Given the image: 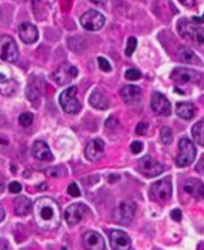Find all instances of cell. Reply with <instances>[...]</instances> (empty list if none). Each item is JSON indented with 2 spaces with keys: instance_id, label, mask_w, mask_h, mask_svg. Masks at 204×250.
Segmentation results:
<instances>
[{
  "instance_id": "1",
  "label": "cell",
  "mask_w": 204,
  "mask_h": 250,
  "mask_svg": "<svg viewBox=\"0 0 204 250\" xmlns=\"http://www.w3.org/2000/svg\"><path fill=\"white\" fill-rule=\"evenodd\" d=\"M36 225L46 232L57 229L62 219V214L58 202L48 196H42L34 202L32 207Z\"/></svg>"
},
{
  "instance_id": "2",
  "label": "cell",
  "mask_w": 204,
  "mask_h": 250,
  "mask_svg": "<svg viewBox=\"0 0 204 250\" xmlns=\"http://www.w3.org/2000/svg\"><path fill=\"white\" fill-rule=\"evenodd\" d=\"M177 30L179 35L185 39H190L199 44H204V27L199 26L195 22L182 18L177 22Z\"/></svg>"
},
{
  "instance_id": "3",
  "label": "cell",
  "mask_w": 204,
  "mask_h": 250,
  "mask_svg": "<svg viewBox=\"0 0 204 250\" xmlns=\"http://www.w3.org/2000/svg\"><path fill=\"white\" fill-rule=\"evenodd\" d=\"M172 195V183L170 178L161 179L153 182L150 189V197L157 203L167 202Z\"/></svg>"
},
{
  "instance_id": "4",
  "label": "cell",
  "mask_w": 204,
  "mask_h": 250,
  "mask_svg": "<svg viewBox=\"0 0 204 250\" xmlns=\"http://www.w3.org/2000/svg\"><path fill=\"white\" fill-rule=\"evenodd\" d=\"M179 154L175 159L176 165L179 168H185V166L190 165L196 157V149L194 147L193 143L185 138L180 140L178 143Z\"/></svg>"
},
{
  "instance_id": "5",
  "label": "cell",
  "mask_w": 204,
  "mask_h": 250,
  "mask_svg": "<svg viewBox=\"0 0 204 250\" xmlns=\"http://www.w3.org/2000/svg\"><path fill=\"white\" fill-rule=\"evenodd\" d=\"M77 87L73 86L64 90L60 95V105L66 114L75 115L81 109V104L77 99Z\"/></svg>"
},
{
  "instance_id": "6",
  "label": "cell",
  "mask_w": 204,
  "mask_h": 250,
  "mask_svg": "<svg viewBox=\"0 0 204 250\" xmlns=\"http://www.w3.org/2000/svg\"><path fill=\"white\" fill-rule=\"evenodd\" d=\"M170 79L179 85L185 84H199L202 80V75L192 69L186 68V67H176L172 70L170 74Z\"/></svg>"
},
{
  "instance_id": "7",
  "label": "cell",
  "mask_w": 204,
  "mask_h": 250,
  "mask_svg": "<svg viewBox=\"0 0 204 250\" xmlns=\"http://www.w3.org/2000/svg\"><path fill=\"white\" fill-rule=\"evenodd\" d=\"M19 58V51L14 39L8 35L0 36V59L14 63Z\"/></svg>"
},
{
  "instance_id": "8",
  "label": "cell",
  "mask_w": 204,
  "mask_h": 250,
  "mask_svg": "<svg viewBox=\"0 0 204 250\" xmlns=\"http://www.w3.org/2000/svg\"><path fill=\"white\" fill-rule=\"evenodd\" d=\"M80 22L82 27L87 31H99L105 25V16L101 12L91 9L82 15Z\"/></svg>"
},
{
  "instance_id": "9",
  "label": "cell",
  "mask_w": 204,
  "mask_h": 250,
  "mask_svg": "<svg viewBox=\"0 0 204 250\" xmlns=\"http://www.w3.org/2000/svg\"><path fill=\"white\" fill-rule=\"evenodd\" d=\"M137 166L139 173L147 178H154L159 176L165 170L163 165L154 161L151 156H145L144 158H141L137 162Z\"/></svg>"
},
{
  "instance_id": "10",
  "label": "cell",
  "mask_w": 204,
  "mask_h": 250,
  "mask_svg": "<svg viewBox=\"0 0 204 250\" xmlns=\"http://www.w3.org/2000/svg\"><path fill=\"white\" fill-rule=\"evenodd\" d=\"M79 75L78 69L70 63L61 64L55 71L53 78L59 86H64L71 83Z\"/></svg>"
},
{
  "instance_id": "11",
  "label": "cell",
  "mask_w": 204,
  "mask_h": 250,
  "mask_svg": "<svg viewBox=\"0 0 204 250\" xmlns=\"http://www.w3.org/2000/svg\"><path fill=\"white\" fill-rule=\"evenodd\" d=\"M88 213L89 208L86 204L82 202H76L67 207L64 216L67 223L70 226H73L83 220L87 216Z\"/></svg>"
},
{
  "instance_id": "12",
  "label": "cell",
  "mask_w": 204,
  "mask_h": 250,
  "mask_svg": "<svg viewBox=\"0 0 204 250\" xmlns=\"http://www.w3.org/2000/svg\"><path fill=\"white\" fill-rule=\"evenodd\" d=\"M136 214V204L133 201H124L115 211L114 219L119 224L127 225L132 222Z\"/></svg>"
},
{
  "instance_id": "13",
  "label": "cell",
  "mask_w": 204,
  "mask_h": 250,
  "mask_svg": "<svg viewBox=\"0 0 204 250\" xmlns=\"http://www.w3.org/2000/svg\"><path fill=\"white\" fill-rule=\"evenodd\" d=\"M153 111L160 116L169 117L171 115V104L161 93L154 92L151 99Z\"/></svg>"
},
{
  "instance_id": "14",
  "label": "cell",
  "mask_w": 204,
  "mask_h": 250,
  "mask_svg": "<svg viewBox=\"0 0 204 250\" xmlns=\"http://www.w3.org/2000/svg\"><path fill=\"white\" fill-rule=\"evenodd\" d=\"M110 243L114 250H130L132 242L128 234L118 229H113L110 232Z\"/></svg>"
},
{
  "instance_id": "15",
  "label": "cell",
  "mask_w": 204,
  "mask_h": 250,
  "mask_svg": "<svg viewBox=\"0 0 204 250\" xmlns=\"http://www.w3.org/2000/svg\"><path fill=\"white\" fill-rule=\"evenodd\" d=\"M105 153V143L101 139H96L91 141L86 147L85 156L87 160L92 162L99 161L104 157Z\"/></svg>"
},
{
  "instance_id": "16",
  "label": "cell",
  "mask_w": 204,
  "mask_h": 250,
  "mask_svg": "<svg viewBox=\"0 0 204 250\" xmlns=\"http://www.w3.org/2000/svg\"><path fill=\"white\" fill-rule=\"evenodd\" d=\"M18 34L25 44H33L39 38V32L36 26L29 22H23L19 25Z\"/></svg>"
},
{
  "instance_id": "17",
  "label": "cell",
  "mask_w": 204,
  "mask_h": 250,
  "mask_svg": "<svg viewBox=\"0 0 204 250\" xmlns=\"http://www.w3.org/2000/svg\"><path fill=\"white\" fill-rule=\"evenodd\" d=\"M183 191L195 199H204V183L200 179H187L183 183Z\"/></svg>"
},
{
  "instance_id": "18",
  "label": "cell",
  "mask_w": 204,
  "mask_h": 250,
  "mask_svg": "<svg viewBox=\"0 0 204 250\" xmlns=\"http://www.w3.org/2000/svg\"><path fill=\"white\" fill-rule=\"evenodd\" d=\"M83 245L88 250H104L105 249V241L97 232H87L83 235Z\"/></svg>"
},
{
  "instance_id": "19",
  "label": "cell",
  "mask_w": 204,
  "mask_h": 250,
  "mask_svg": "<svg viewBox=\"0 0 204 250\" xmlns=\"http://www.w3.org/2000/svg\"><path fill=\"white\" fill-rule=\"evenodd\" d=\"M32 155L35 159L43 161H51L54 159L49 145L43 141H36L33 143Z\"/></svg>"
},
{
  "instance_id": "20",
  "label": "cell",
  "mask_w": 204,
  "mask_h": 250,
  "mask_svg": "<svg viewBox=\"0 0 204 250\" xmlns=\"http://www.w3.org/2000/svg\"><path fill=\"white\" fill-rule=\"evenodd\" d=\"M141 95L142 93L140 88L135 85H127L120 91L121 99L128 105H134V104L138 103L141 99Z\"/></svg>"
},
{
  "instance_id": "21",
  "label": "cell",
  "mask_w": 204,
  "mask_h": 250,
  "mask_svg": "<svg viewBox=\"0 0 204 250\" xmlns=\"http://www.w3.org/2000/svg\"><path fill=\"white\" fill-rule=\"evenodd\" d=\"M32 203L31 200L23 196H17L14 199V212L17 215L25 216L31 213L32 210Z\"/></svg>"
},
{
  "instance_id": "22",
  "label": "cell",
  "mask_w": 204,
  "mask_h": 250,
  "mask_svg": "<svg viewBox=\"0 0 204 250\" xmlns=\"http://www.w3.org/2000/svg\"><path fill=\"white\" fill-rule=\"evenodd\" d=\"M89 103L93 108L98 110H107L109 108V100L100 91H95L92 93L89 99Z\"/></svg>"
},
{
  "instance_id": "23",
  "label": "cell",
  "mask_w": 204,
  "mask_h": 250,
  "mask_svg": "<svg viewBox=\"0 0 204 250\" xmlns=\"http://www.w3.org/2000/svg\"><path fill=\"white\" fill-rule=\"evenodd\" d=\"M176 115L183 120H191L195 114V108L193 104L188 102L177 103L175 108Z\"/></svg>"
},
{
  "instance_id": "24",
  "label": "cell",
  "mask_w": 204,
  "mask_h": 250,
  "mask_svg": "<svg viewBox=\"0 0 204 250\" xmlns=\"http://www.w3.org/2000/svg\"><path fill=\"white\" fill-rule=\"evenodd\" d=\"M178 59L182 63L198 65L199 59L196 54L188 47H180L178 50Z\"/></svg>"
},
{
  "instance_id": "25",
  "label": "cell",
  "mask_w": 204,
  "mask_h": 250,
  "mask_svg": "<svg viewBox=\"0 0 204 250\" xmlns=\"http://www.w3.org/2000/svg\"><path fill=\"white\" fill-rule=\"evenodd\" d=\"M18 84L13 79H4L0 81V93L3 96L11 97L17 93Z\"/></svg>"
},
{
  "instance_id": "26",
  "label": "cell",
  "mask_w": 204,
  "mask_h": 250,
  "mask_svg": "<svg viewBox=\"0 0 204 250\" xmlns=\"http://www.w3.org/2000/svg\"><path fill=\"white\" fill-rule=\"evenodd\" d=\"M191 134L194 141L204 147V121L197 122L191 129Z\"/></svg>"
},
{
  "instance_id": "27",
  "label": "cell",
  "mask_w": 204,
  "mask_h": 250,
  "mask_svg": "<svg viewBox=\"0 0 204 250\" xmlns=\"http://www.w3.org/2000/svg\"><path fill=\"white\" fill-rule=\"evenodd\" d=\"M160 140L165 144H170L173 141L172 131L170 127H163L160 131Z\"/></svg>"
},
{
  "instance_id": "28",
  "label": "cell",
  "mask_w": 204,
  "mask_h": 250,
  "mask_svg": "<svg viewBox=\"0 0 204 250\" xmlns=\"http://www.w3.org/2000/svg\"><path fill=\"white\" fill-rule=\"evenodd\" d=\"M33 119H34L33 114L26 112V113H23L19 116V123L23 127H29L33 123Z\"/></svg>"
},
{
  "instance_id": "29",
  "label": "cell",
  "mask_w": 204,
  "mask_h": 250,
  "mask_svg": "<svg viewBox=\"0 0 204 250\" xmlns=\"http://www.w3.org/2000/svg\"><path fill=\"white\" fill-rule=\"evenodd\" d=\"M136 45H137V40L135 37H130L128 39V42H127V46H126V50H125V54L128 57H131L134 52L136 49Z\"/></svg>"
},
{
  "instance_id": "30",
  "label": "cell",
  "mask_w": 204,
  "mask_h": 250,
  "mask_svg": "<svg viewBox=\"0 0 204 250\" xmlns=\"http://www.w3.org/2000/svg\"><path fill=\"white\" fill-rule=\"evenodd\" d=\"M98 64H99V67L102 71H104L106 73H109V72L112 71V66L110 64V62L104 57H99L98 58Z\"/></svg>"
},
{
  "instance_id": "31",
  "label": "cell",
  "mask_w": 204,
  "mask_h": 250,
  "mask_svg": "<svg viewBox=\"0 0 204 250\" xmlns=\"http://www.w3.org/2000/svg\"><path fill=\"white\" fill-rule=\"evenodd\" d=\"M125 77H126V79H128L130 81H136V80H138L141 77V74H140V72L137 69L132 68V69H129L126 72Z\"/></svg>"
},
{
  "instance_id": "32",
  "label": "cell",
  "mask_w": 204,
  "mask_h": 250,
  "mask_svg": "<svg viewBox=\"0 0 204 250\" xmlns=\"http://www.w3.org/2000/svg\"><path fill=\"white\" fill-rule=\"evenodd\" d=\"M68 194L73 196V197H79L81 196L80 190L77 185L76 182H72L69 186H68Z\"/></svg>"
},
{
  "instance_id": "33",
  "label": "cell",
  "mask_w": 204,
  "mask_h": 250,
  "mask_svg": "<svg viewBox=\"0 0 204 250\" xmlns=\"http://www.w3.org/2000/svg\"><path fill=\"white\" fill-rule=\"evenodd\" d=\"M148 129H149V125L147 123H139L137 126H136V135L138 136H144L147 134L148 132Z\"/></svg>"
},
{
  "instance_id": "34",
  "label": "cell",
  "mask_w": 204,
  "mask_h": 250,
  "mask_svg": "<svg viewBox=\"0 0 204 250\" xmlns=\"http://www.w3.org/2000/svg\"><path fill=\"white\" fill-rule=\"evenodd\" d=\"M63 168L62 166H56V168H52V169H50L49 171H48V173H49V175L51 176V177H64V175H66L67 174V172H64L63 173V171H66V170H63V171H61V172H59L60 170H62Z\"/></svg>"
},
{
  "instance_id": "35",
  "label": "cell",
  "mask_w": 204,
  "mask_h": 250,
  "mask_svg": "<svg viewBox=\"0 0 204 250\" xmlns=\"http://www.w3.org/2000/svg\"><path fill=\"white\" fill-rule=\"evenodd\" d=\"M8 189H9V192L12 193V194H19L20 192L22 191V185L20 184L18 181H12L9 184Z\"/></svg>"
},
{
  "instance_id": "36",
  "label": "cell",
  "mask_w": 204,
  "mask_h": 250,
  "mask_svg": "<svg viewBox=\"0 0 204 250\" xmlns=\"http://www.w3.org/2000/svg\"><path fill=\"white\" fill-rule=\"evenodd\" d=\"M142 149H144V144H142V143H140V142H134L132 144H131V150H132V152L134 153V154H136V155H137V154H139L141 151H142Z\"/></svg>"
},
{
  "instance_id": "37",
  "label": "cell",
  "mask_w": 204,
  "mask_h": 250,
  "mask_svg": "<svg viewBox=\"0 0 204 250\" xmlns=\"http://www.w3.org/2000/svg\"><path fill=\"white\" fill-rule=\"evenodd\" d=\"M170 216L171 218L174 220V221H180L181 218H182V214L180 212V210H178V208H175V210H173L171 213H170Z\"/></svg>"
},
{
  "instance_id": "38",
  "label": "cell",
  "mask_w": 204,
  "mask_h": 250,
  "mask_svg": "<svg viewBox=\"0 0 204 250\" xmlns=\"http://www.w3.org/2000/svg\"><path fill=\"white\" fill-rule=\"evenodd\" d=\"M196 172H198L199 174H204V158H201L200 161H198V163L196 164L195 168Z\"/></svg>"
},
{
  "instance_id": "39",
  "label": "cell",
  "mask_w": 204,
  "mask_h": 250,
  "mask_svg": "<svg viewBox=\"0 0 204 250\" xmlns=\"http://www.w3.org/2000/svg\"><path fill=\"white\" fill-rule=\"evenodd\" d=\"M7 145H8V140L2 136H0V152L3 151Z\"/></svg>"
},
{
  "instance_id": "40",
  "label": "cell",
  "mask_w": 204,
  "mask_h": 250,
  "mask_svg": "<svg viewBox=\"0 0 204 250\" xmlns=\"http://www.w3.org/2000/svg\"><path fill=\"white\" fill-rule=\"evenodd\" d=\"M178 1L187 7H192L195 5V0H178Z\"/></svg>"
},
{
  "instance_id": "41",
  "label": "cell",
  "mask_w": 204,
  "mask_h": 250,
  "mask_svg": "<svg viewBox=\"0 0 204 250\" xmlns=\"http://www.w3.org/2000/svg\"><path fill=\"white\" fill-rule=\"evenodd\" d=\"M118 125V121L116 120V119H114L113 117H111V118H109V120L107 121V123H106V126L108 127V128H115L116 126Z\"/></svg>"
},
{
  "instance_id": "42",
  "label": "cell",
  "mask_w": 204,
  "mask_h": 250,
  "mask_svg": "<svg viewBox=\"0 0 204 250\" xmlns=\"http://www.w3.org/2000/svg\"><path fill=\"white\" fill-rule=\"evenodd\" d=\"M192 21L197 23V24L204 23V14L202 16H193L192 17Z\"/></svg>"
},
{
  "instance_id": "43",
  "label": "cell",
  "mask_w": 204,
  "mask_h": 250,
  "mask_svg": "<svg viewBox=\"0 0 204 250\" xmlns=\"http://www.w3.org/2000/svg\"><path fill=\"white\" fill-rule=\"evenodd\" d=\"M92 2L99 6H103L107 3V0H92Z\"/></svg>"
},
{
  "instance_id": "44",
  "label": "cell",
  "mask_w": 204,
  "mask_h": 250,
  "mask_svg": "<svg viewBox=\"0 0 204 250\" xmlns=\"http://www.w3.org/2000/svg\"><path fill=\"white\" fill-rule=\"evenodd\" d=\"M4 217H5V212L3 210L2 205L0 204V222H1L4 219Z\"/></svg>"
},
{
  "instance_id": "45",
  "label": "cell",
  "mask_w": 204,
  "mask_h": 250,
  "mask_svg": "<svg viewBox=\"0 0 204 250\" xmlns=\"http://www.w3.org/2000/svg\"><path fill=\"white\" fill-rule=\"evenodd\" d=\"M4 187H5L4 179H3V178L1 176H0V192H2L4 190Z\"/></svg>"
},
{
  "instance_id": "46",
  "label": "cell",
  "mask_w": 204,
  "mask_h": 250,
  "mask_svg": "<svg viewBox=\"0 0 204 250\" xmlns=\"http://www.w3.org/2000/svg\"><path fill=\"white\" fill-rule=\"evenodd\" d=\"M69 1H70V0H69Z\"/></svg>"
}]
</instances>
